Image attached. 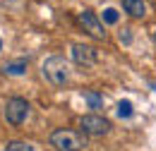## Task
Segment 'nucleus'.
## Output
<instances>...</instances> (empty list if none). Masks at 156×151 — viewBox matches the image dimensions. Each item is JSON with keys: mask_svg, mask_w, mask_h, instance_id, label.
I'll return each mask as SVG.
<instances>
[{"mask_svg": "<svg viewBox=\"0 0 156 151\" xmlns=\"http://www.w3.org/2000/svg\"><path fill=\"white\" fill-rule=\"evenodd\" d=\"M70 53H72V60H75L77 65H84V67H91L98 60L96 48H94V46H87V43H75Z\"/></svg>", "mask_w": 156, "mask_h": 151, "instance_id": "obj_6", "label": "nucleus"}, {"mask_svg": "<svg viewBox=\"0 0 156 151\" xmlns=\"http://www.w3.org/2000/svg\"><path fill=\"white\" fill-rule=\"evenodd\" d=\"M154 43H156V31H154Z\"/></svg>", "mask_w": 156, "mask_h": 151, "instance_id": "obj_14", "label": "nucleus"}, {"mask_svg": "<svg viewBox=\"0 0 156 151\" xmlns=\"http://www.w3.org/2000/svg\"><path fill=\"white\" fill-rule=\"evenodd\" d=\"M120 41H125V43H130V41H132V34H130V29H122V31H120Z\"/></svg>", "mask_w": 156, "mask_h": 151, "instance_id": "obj_13", "label": "nucleus"}, {"mask_svg": "<svg viewBox=\"0 0 156 151\" xmlns=\"http://www.w3.org/2000/svg\"><path fill=\"white\" fill-rule=\"evenodd\" d=\"M0 51H2V41H0Z\"/></svg>", "mask_w": 156, "mask_h": 151, "instance_id": "obj_15", "label": "nucleus"}, {"mask_svg": "<svg viewBox=\"0 0 156 151\" xmlns=\"http://www.w3.org/2000/svg\"><path fill=\"white\" fill-rule=\"evenodd\" d=\"M5 151H34V146L27 144V142H10L5 146Z\"/></svg>", "mask_w": 156, "mask_h": 151, "instance_id": "obj_11", "label": "nucleus"}, {"mask_svg": "<svg viewBox=\"0 0 156 151\" xmlns=\"http://www.w3.org/2000/svg\"><path fill=\"white\" fill-rule=\"evenodd\" d=\"M103 22H106V24H115L118 22V10H113V7L103 10Z\"/></svg>", "mask_w": 156, "mask_h": 151, "instance_id": "obj_12", "label": "nucleus"}, {"mask_svg": "<svg viewBox=\"0 0 156 151\" xmlns=\"http://www.w3.org/2000/svg\"><path fill=\"white\" fill-rule=\"evenodd\" d=\"M7 75H12V77H17V75H24L27 72V60L22 58V60H17V62H7L5 67H2Z\"/></svg>", "mask_w": 156, "mask_h": 151, "instance_id": "obj_8", "label": "nucleus"}, {"mask_svg": "<svg viewBox=\"0 0 156 151\" xmlns=\"http://www.w3.org/2000/svg\"><path fill=\"white\" fill-rule=\"evenodd\" d=\"M84 101L89 103V108H101L103 106V96L98 91H84Z\"/></svg>", "mask_w": 156, "mask_h": 151, "instance_id": "obj_9", "label": "nucleus"}, {"mask_svg": "<svg viewBox=\"0 0 156 151\" xmlns=\"http://www.w3.org/2000/svg\"><path fill=\"white\" fill-rule=\"evenodd\" d=\"M79 24L84 26V31H89L94 38H106V31H103V22L91 12V10H84L79 12Z\"/></svg>", "mask_w": 156, "mask_h": 151, "instance_id": "obj_5", "label": "nucleus"}, {"mask_svg": "<svg viewBox=\"0 0 156 151\" xmlns=\"http://www.w3.org/2000/svg\"><path fill=\"white\" fill-rule=\"evenodd\" d=\"M51 146L58 151H82L87 146V134L77 130H55L51 132Z\"/></svg>", "mask_w": 156, "mask_h": 151, "instance_id": "obj_1", "label": "nucleus"}, {"mask_svg": "<svg viewBox=\"0 0 156 151\" xmlns=\"http://www.w3.org/2000/svg\"><path fill=\"white\" fill-rule=\"evenodd\" d=\"M29 115V101L20 98V96H12L7 103H5V120L10 125H22Z\"/></svg>", "mask_w": 156, "mask_h": 151, "instance_id": "obj_3", "label": "nucleus"}, {"mask_svg": "<svg viewBox=\"0 0 156 151\" xmlns=\"http://www.w3.org/2000/svg\"><path fill=\"white\" fill-rule=\"evenodd\" d=\"M115 113H118V118H130V115H132V103H130V101H120Z\"/></svg>", "mask_w": 156, "mask_h": 151, "instance_id": "obj_10", "label": "nucleus"}, {"mask_svg": "<svg viewBox=\"0 0 156 151\" xmlns=\"http://www.w3.org/2000/svg\"><path fill=\"white\" fill-rule=\"evenodd\" d=\"M122 7H125V12H127L130 17H135V19H142L147 15L144 0H122Z\"/></svg>", "mask_w": 156, "mask_h": 151, "instance_id": "obj_7", "label": "nucleus"}, {"mask_svg": "<svg viewBox=\"0 0 156 151\" xmlns=\"http://www.w3.org/2000/svg\"><path fill=\"white\" fill-rule=\"evenodd\" d=\"M41 72H43V77H46L51 84L62 86V84L67 82V77H70V67H67V60L62 55H51V58L43 60Z\"/></svg>", "mask_w": 156, "mask_h": 151, "instance_id": "obj_2", "label": "nucleus"}, {"mask_svg": "<svg viewBox=\"0 0 156 151\" xmlns=\"http://www.w3.org/2000/svg\"><path fill=\"white\" fill-rule=\"evenodd\" d=\"M79 127L89 137H103V134L111 132V122L106 118H101V115H82L79 118Z\"/></svg>", "mask_w": 156, "mask_h": 151, "instance_id": "obj_4", "label": "nucleus"}]
</instances>
